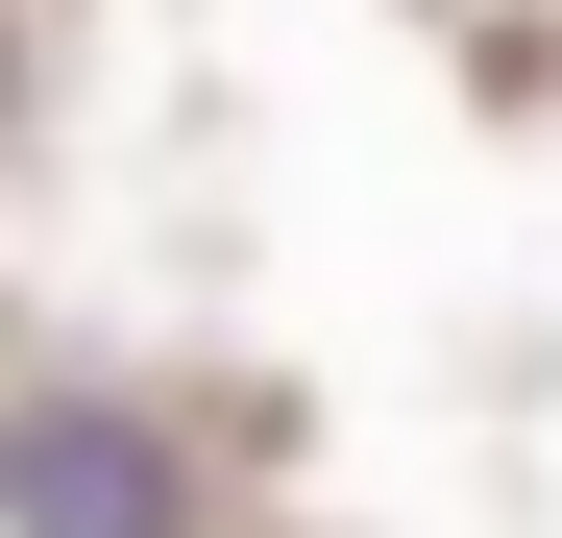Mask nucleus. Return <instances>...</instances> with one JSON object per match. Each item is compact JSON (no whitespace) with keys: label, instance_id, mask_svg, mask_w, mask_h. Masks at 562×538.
Here are the masks:
<instances>
[{"label":"nucleus","instance_id":"obj_1","mask_svg":"<svg viewBox=\"0 0 562 538\" xmlns=\"http://www.w3.org/2000/svg\"><path fill=\"white\" fill-rule=\"evenodd\" d=\"M0 514H25V538H196V466H171L147 416L49 392V416H0Z\"/></svg>","mask_w":562,"mask_h":538}]
</instances>
